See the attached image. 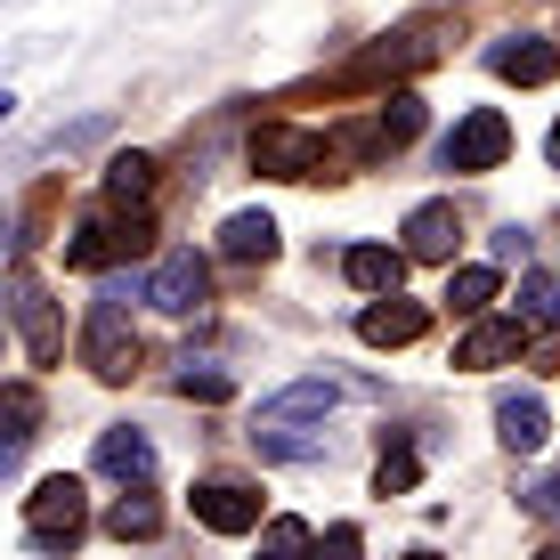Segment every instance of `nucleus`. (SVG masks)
I'll list each match as a JSON object with an SVG mask.
<instances>
[{"label":"nucleus","instance_id":"nucleus-29","mask_svg":"<svg viewBox=\"0 0 560 560\" xmlns=\"http://www.w3.org/2000/svg\"><path fill=\"white\" fill-rule=\"evenodd\" d=\"M260 545H268V552H301V545H308V528H301V520H268Z\"/></svg>","mask_w":560,"mask_h":560},{"label":"nucleus","instance_id":"nucleus-26","mask_svg":"<svg viewBox=\"0 0 560 560\" xmlns=\"http://www.w3.org/2000/svg\"><path fill=\"white\" fill-rule=\"evenodd\" d=\"M422 479V455L415 447H382V463H374V495H407Z\"/></svg>","mask_w":560,"mask_h":560},{"label":"nucleus","instance_id":"nucleus-20","mask_svg":"<svg viewBox=\"0 0 560 560\" xmlns=\"http://www.w3.org/2000/svg\"><path fill=\"white\" fill-rule=\"evenodd\" d=\"M106 196L114 203H147L154 196V154H114L106 163Z\"/></svg>","mask_w":560,"mask_h":560},{"label":"nucleus","instance_id":"nucleus-3","mask_svg":"<svg viewBox=\"0 0 560 560\" xmlns=\"http://www.w3.org/2000/svg\"><path fill=\"white\" fill-rule=\"evenodd\" d=\"M122 301L130 293H106L98 308H90V334H82V358H90V374L98 382H130L139 374V334H130V317H122Z\"/></svg>","mask_w":560,"mask_h":560},{"label":"nucleus","instance_id":"nucleus-16","mask_svg":"<svg viewBox=\"0 0 560 560\" xmlns=\"http://www.w3.org/2000/svg\"><path fill=\"white\" fill-rule=\"evenodd\" d=\"M341 407V382H293V390H277L260 407V422H317V415H334Z\"/></svg>","mask_w":560,"mask_h":560},{"label":"nucleus","instance_id":"nucleus-6","mask_svg":"<svg viewBox=\"0 0 560 560\" xmlns=\"http://www.w3.org/2000/svg\"><path fill=\"white\" fill-rule=\"evenodd\" d=\"M504 154H512V122L495 106H471L447 139H439V163H447V171H495Z\"/></svg>","mask_w":560,"mask_h":560},{"label":"nucleus","instance_id":"nucleus-19","mask_svg":"<svg viewBox=\"0 0 560 560\" xmlns=\"http://www.w3.org/2000/svg\"><path fill=\"white\" fill-rule=\"evenodd\" d=\"M415 139H422V98H415V90H390L382 114H374V147L398 154V147H415Z\"/></svg>","mask_w":560,"mask_h":560},{"label":"nucleus","instance_id":"nucleus-25","mask_svg":"<svg viewBox=\"0 0 560 560\" xmlns=\"http://www.w3.org/2000/svg\"><path fill=\"white\" fill-rule=\"evenodd\" d=\"M520 325H536V334L560 325V284L552 277H520Z\"/></svg>","mask_w":560,"mask_h":560},{"label":"nucleus","instance_id":"nucleus-15","mask_svg":"<svg viewBox=\"0 0 560 560\" xmlns=\"http://www.w3.org/2000/svg\"><path fill=\"white\" fill-rule=\"evenodd\" d=\"M106 260H130V253H122V220H82V228H73V244H66V268L98 277Z\"/></svg>","mask_w":560,"mask_h":560},{"label":"nucleus","instance_id":"nucleus-28","mask_svg":"<svg viewBox=\"0 0 560 560\" xmlns=\"http://www.w3.org/2000/svg\"><path fill=\"white\" fill-rule=\"evenodd\" d=\"M520 504H528L536 520H552V528H560V479H528V488H520Z\"/></svg>","mask_w":560,"mask_h":560},{"label":"nucleus","instance_id":"nucleus-18","mask_svg":"<svg viewBox=\"0 0 560 560\" xmlns=\"http://www.w3.org/2000/svg\"><path fill=\"white\" fill-rule=\"evenodd\" d=\"M407 260H415V253H390V244H358V253L341 260V268H350V284H358V293H398Z\"/></svg>","mask_w":560,"mask_h":560},{"label":"nucleus","instance_id":"nucleus-11","mask_svg":"<svg viewBox=\"0 0 560 560\" xmlns=\"http://www.w3.org/2000/svg\"><path fill=\"white\" fill-rule=\"evenodd\" d=\"M398 236H407V253L415 260H455V244H463V220H455V203H415L407 211V228H398Z\"/></svg>","mask_w":560,"mask_h":560},{"label":"nucleus","instance_id":"nucleus-23","mask_svg":"<svg viewBox=\"0 0 560 560\" xmlns=\"http://www.w3.org/2000/svg\"><path fill=\"white\" fill-rule=\"evenodd\" d=\"M171 390H179V398H203V407H220V398L236 390V382H228V365H211V358H187L179 374H171Z\"/></svg>","mask_w":560,"mask_h":560},{"label":"nucleus","instance_id":"nucleus-17","mask_svg":"<svg viewBox=\"0 0 560 560\" xmlns=\"http://www.w3.org/2000/svg\"><path fill=\"white\" fill-rule=\"evenodd\" d=\"M220 253L244 260V268H253V260H277V220H268V211H236V220L220 228Z\"/></svg>","mask_w":560,"mask_h":560},{"label":"nucleus","instance_id":"nucleus-10","mask_svg":"<svg viewBox=\"0 0 560 560\" xmlns=\"http://www.w3.org/2000/svg\"><path fill=\"white\" fill-rule=\"evenodd\" d=\"M488 66L504 73V82L536 90V82H552V73H560V49L545 42V33H504V42L488 49Z\"/></svg>","mask_w":560,"mask_h":560},{"label":"nucleus","instance_id":"nucleus-30","mask_svg":"<svg viewBox=\"0 0 560 560\" xmlns=\"http://www.w3.org/2000/svg\"><path fill=\"white\" fill-rule=\"evenodd\" d=\"M495 260H520V268H528V236H520V228H495Z\"/></svg>","mask_w":560,"mask_h":560},{"label":"nucleus","instance_id":"nucleus-22","mask_svg":"<svg viewBox=\"0 0 560 560\" xmlns=\"http://www.w3.org/2000/svg\"><path fill=\"white\" fill-rule=\"evenodd\" d=\"M154 528H163V512H154V495H147V488H130L122 504L106 512V536H122V545H130V536H139V545H147Z\"/></svg>","mask_w":560,"mask_h":560},{"label":"nucleus","instance_id":"nucleus-21","mask_svg":"<svg viewBox=\"0 0 560 560\" xmlns=\"http://www.w3.org/2000/svg\"><path fill=\"white\" fill-rule=\"evenodd\" d=\"M495 293H504V277H495L488 260H479V268H455V277H447V308H463V317H479Z\"/></svg>","mask_w":560,"mask_h":560},{"label":"nucleus","instance_id":"nucleus-31","mask_svg":"<svg viewBox=\"0 0 560 560\" xmlns=\"http://www.w3.org/2000/svg\"><path fill=\"white\" fill-rule=\"evenodd\" d=\"M545 154H552V171H560V122H552V139H545Z\"/></svg>","mask_w":560,"mask_h":560},{"label":"nucleus","instance_id":"nucleus-24","mask_svg":"<svg viewBox=\"0 0 560 560\" xmlns=\"http://www.w3.org/2000/svg\"><path fill=\"white\" fill-rule=\"evenodd\" d=\"M0 415H9V455H25L33 422H42V398H33V382H9V390H0Z\"/></svg>","mask_w":560,"mask_h":560},{"label":"nucleus","instance_id":"nucleus-8","mask_svg":"<svg viewBox=\"0 0 560 560\" xmlns=\"http://www.w3.org/2000/svg\"><path fill=\"white\" fill-rule=\"evenodd\" d=\"M147 301L171 308V317H187V308L211 301V268L196 253H163V260H154V277H147Z\"/></svg>","mask_w":560,"mask_h":560},{"label":"nucleus","instance_id":"nucleus-5","mask_svg":"<svg viewBox=\"0 0 560 560\" xmlns=\"http://www.w3.org/2000/svg\"><path fill=\"white\" fill-rule=\"evenodd\" d=\"M325 154L334 147H325L317 130H301V122H260L253 130V171L260 179H317Z\"/></svg>","mask_w":560,"mask_h":560},{"label":"nucleus","instance_id":"nucleus-2","mask_svg":"<svg viewBox=\"0 0 560 560\" xmlns=\"http://www.w3.org/2000/svg\"><path fill=\"white\" fill-rule=\"evenodd\" d=\"M82 520H90V504H82V479H42V488L25 495V528H33V545L42 552H73L82 545Z\"/></svg>","mask_w":560,"mask_h":560},{"label":"nucleus","instance_id":"nucleus-7","mask_svg":"<svg viewBox=\"0 0 560 560\" xmlns=\"http://www.w3.org/2000/svg\"><path fill=\"white\" fill-rule=\"evenodd\" d=\"M196 520L211 536H253L260 528V488H244V479H203L196 488Z\"/></svg>","mask_w":560,"mask_h":560},{"label":"nucleus","instance_id":"nucleus-12","mask_svg":"<svg viewBox=\"0 0 560 560\" xmlns=\"http://www.w3.org/2000/svg\"><path fill=\"white\" fill-rule=\"evenodd\" d=\"M520 358V317H479L471 334H463L455 365H471V374H488V365H512Z\"/></svg>","mask_w":560,"mask_h":560},{"label":"nucleus","instance_id":"nucleus-14","mask_svg":"<svg viewBox=\"0 0 560 560\" xmlns=\"http://www.w3.org/2000/svg\"><path fill=\"white\" fill-rule=\"evenodd\" d=\"M545 431H552V422H545V398H495V439H504V447L512 455H536V447H545Z\"/></svg>","mask_w":560,"mask_h":560},{"label":"nucleus","instance_id":"nucleus-13","mask_svg":"<svg viewBox=\"0 0 560 560\" xmlns=\"http://www.w3.org/2000/svg\"><path fill=\"white\" fill-rule=\"evenodd\" d=\"M98 471L122 479V488H147V479H154V447L130 431V422H122V431H98Z\"/></svg>","mask_w":560,"mask_h":560},{"label":"nucleus","instance_id":"nucleus-4","mask_svg":"<svg viewBox=\"0 0 560 560\" xmlns=\"http://www.w3.org/2000/svg\"><path fill=\"white\" fill-rule=\"evenodd\" d=\"M9 317H16V341H25V358H33V365L66 358V325H57V301H49V284L33 277V268H16V277H9Z\"/></svg>","mask_w":560,"mask_h":560},{"label":"nucleus","instance_id":"nucleus-1","mask_svg":"<svg viewBox=\"0 0 560 560\" xmlns=\"http://www.w3.org/2000/svg\"><path fill=\"white\" fill-rule=\"evenodd\" d=\"M455 16H415V25H398V33H382L374 49H358L350 57V73L341 82L350 90H374V82H407V73H422L439 57V33H447Z\"/></svg>","mask_w":560,"mask_h":560},{"label":"nucleus","instance_id":"nucleus-9","mask_svg":"<svg viewBox=\"0 0 560 560\" xmlns=\"http://www.w3.org/2000/svg\"><path fill=\"white\" fill-rule=\"evenodd\" d=\"M431 334V308L422 301H398V293H374V308L358 317V341L365 350H407V341Z\"/></svg>","mask_w":560,"mask_h":560},{"label":"nucleus","instance_id":"nucleus-27","mask_svg":"<svg viewBox=\"0 0 560 560\" xmlns=\"http://www.w3.org/2000/svg\"><path fill=\"white\" fill-rule=\"evenodd\" d=\"M260 439V455H277V463H317L325 455V439H293L284 422H268V431H253Z\"/></svg>","mask_w":560,"mask_h":560}]
</instances>
